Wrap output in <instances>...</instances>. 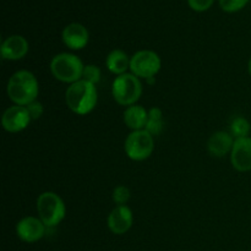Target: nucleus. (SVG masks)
<instances>
[{
	"label": "nucleus",
	"mask_w": 251,
	"mask_h": 251,
	"mask_svg": "<svg viewBox=\"0 0 251 251\" xmlns=\"http://www.w3.org/2000/svg\"><path fill=\"white\" fill-rule=\"evenodd\" d=\"M39 92L38 81L28 70L16 71L7 81L6 93L16 105H28L37 100Z\"/></svg>",
	"instance_id": "nucleus-1"
},
{
	"label": "nucleus",
	"mask_w": 251,
	"mask_h": 251,
	"mask_svg": "<svg viewBox=\"0 0 251 251\" xmlns=\"http://www.w3.org/2000/svg\"><path fill=\"white\" fill-rule=\"evenodd\" d=\"M98 93L96 85L80 80L71 83L65 92L66 105L71 112L78 115H86L97 105Z\"/></svg>",
	"instance_id": "nucleus-2"
},
{
	"label": "nucleus",
	"mask_w": 251,
	"mask_h": 251,
	"mask_svg": "<svg viewBox=\"0 0 251 251\" xmlns=\"http://www.w3.org/2000/svg\"><path fill=\"white\" fill-rule=\"evenodd\" d=\"M83 63L78 56L70 53L56 54L50 61V71L56 80L65 83H74L82 80Z\"/></svg>",
	"instance_id": "nucleus-3"
},
{
	"label": "nucleus",
	"mask_w": 251,
	"mask_h": 251,
	"mask_svg": "<svg viewBox=\"0 0 251 251\" xmlns=\"http://www.w3.org/2000/svg\"><path fill=\"white\" fill-rule=\"evenodd\" d=\"M37 212L38 218L46 227H55L64 220L66 213L65 203L58 194L53 191L42 193L37 199Z\"/></svg>",
	"instance_id": "nucleus-4"
},
{
	"label": "nucleus",
	"mask_w": 251,
	"mask_h": 251,
	"mask_svg": "<svg viewBox=\"0 0 251 251\" xmlns=\"http://www.w3.org/2000/svg\"><path fill=\"white\" fill-rule=\"evenodd\" d=\"M141 95V81L134 74H123L113 81L112 96L118 104L126 105V107L136 104Z\"/></svg>",
	"instance_id": "nucleus-5"
},
{
	"label": "nucleus",
	"mask_w": 251,
	"mask_h": 251,
	"mask_svg": "<svg viewBox=\"0 0 251 251\" xmlns=\"http://www.w3.org/2000/svg\"><path fill=\"white\" fill-rule=\"evenodd\" d=\"M153 149V136L145 129L132 131L125 140V153L132 161H145L151 156Z\"/></svg>",
	"instance_id": "nucleus-6"
},
{
	"label": "nucleus",
	"mask_w": 251,
	"mask_h": 251,
	"mask_svg": "<svg viewBox=\"0 0 251 251\" xmlns=\"http://www.w3.org/2000/svg\"><path fill=\"white\" fill-rule=\"evenodd\" d=\"M161 58L153 50H139L130 58V70L139 78L147 80L154 77L161 70Z\"/></svg>",
	"instance_id": "nucleus-7"
},
{
	"label": "nucleus",
	"mask_w": 251,
	"mask_h": 251,
	"mask_svg": "<svg viewBox=\"0 0 251 251\" xmlns=\"http://www.w3.org/2000/svg\"><path fill=\"white\" fill-rule=\"evenodd\" d=\"M32 122L29 113L24 105H11L4 112L1 118L2 127L7 132H20Z\"/></svg>",
	"instance_id": "nucleus-8"
},
{
	"label": "nucleus",
	"mask_w": 251,
	"mask_h": 251,
	"mask_svg": "<svg viewBox=\"0 0 251 251\" xmlns=\"http://www.w3.org/2000/svg\"><path fill=\"white\" fill-rule=\"evenodd\" d=\"M46 225L37 217H25L16 225V234L22 242L36 243L46 234Z\"/></svg>",
	"instance_id": "nucleus-9"
},
{
	"label": "nucleus",
	"mask_w": 251,
	"mask_h": 251,
	"mask_svg": "<svg viewBox=\"0 0 251 251\" xmlns=\"http://www.w3.org/2000/svg\"><path fill=\"white\" fill-rule=\"evenodd\" d=\"M230 162L238 172L251 171V137H240L234 140Z\"/></svg>",
	"instance_id": "nucleus-10"
},
{
	"label": "nucleus",
	"mask_w": 251,
	"mask_h": 251,
	"mask_svg": "<svg viewBox=\"0 0 251 251\" xmlns=\"http://www.w3.org/2000/svg\"><path fill=\"white\" fill-rule=\"evenodd\" d=\"M134 222L132 211L126 205L117 206L108 216V228L114 234L122 235L125 234L131 228Z\"/></svg>",
	"instance_id": "nucleus-11"
},
{
	"label": "nucleus",
	"mask_w": 251,
	"mask_h": 251,
	"mask_svg": "<svg viewBox=\"0 0 251 251\" xmlns=\"http://www.w3.org/2000/svg\"><path fill=\"white\" fill-rule=\"evenodd\" d=\"M61 37H63L64 44L73 50L83 49L90 41V33H88L87 28L77 22L68 25L63 29Z\"/></svg>",
	"instance_id": "nucleus-12"
},
{
	"label": "nucleus",
	"mask_w": 251,
	"mask_h": 251,
	"mask_svg": "<svg viewBox=\"0 0 251 251\" xmlns=\"http://www.w3.org/2000/svg\"><path fill=\"white\" fill-rule=\"evenodd\" d=\"M0 53L5 60H20L28 53V42L19 34L10 36L1 43Z\"/></svg>",
	"instance_id": "nucleus-13"
},
{
	"label": "nucleus",
	"mask_w": 251,
	"mask_h": 251,
	"mask_svg": "<svg viewBox=\"0 0 251 251\" xmlns=\"http://www.w3.org/2000/svg\"><path fill=\"white\" fill-rule=\"evenodd\" d=\"M234 137L226 131H217L211 135L207 141V150L212 156L223 157L232 152L234 145Z\"/></svg>",
	"instance_id": "nucleus-14"
},
{
	"label": "nucleus",
	"mask_w": 251,
	"mask_h": 251,
	"mask_svg": "<svg viewBox=\"0 0 251 251\" xmlns=\"http://www.w3.org/2000/svg\"><path fill=\"white\" fill-rule=\"evenodd\" d=\"M124 123L132 131L136 130H144L146 127L147 119H149V112L142 105L134 104L127 107L124 110Z\"/></svg>",
	"instance_id": "nucleus-15"
},
{
	"label": "nucleus",
	"mask_w": 251,
	"mask_h": 251,
	"mask_svg": "<svg viewBox=\"0 0 251 251\" xmlns=\"http://www.w3.org/2000/svg\"><path fill=\"white\" fill-rule=\"evenodd\" d=\"M105 65L110 73L120 76L123 74H126L127 69H130V58L125 51L120 50V49H114L107 55Z\"/></svg>",
	"instance_id": "nucleus-16"
},
{
	"label": "nucleus",
	"mask_w": 251,
	"mask_h": 251,
	"mask_svg": "<svg viewBox=\"0 0 251 251\" xmlns=\"http://www.w3.org/2000/svg\"><path fill=\"white\" fill-rule=\"evenodd\" d=\"M163 112L161 108L153 107L149 110V119H147V124L145 130L149 131L152 136H157L163 130Z\"/></svg>",
	"instance_id": "nucleus-17"
},
{
	"label": "nucleus",
	"mask_w": 251,
	"mask_h": 251,
	"mask_svg": "<svg viewBox=\"0 0 251 251\" xmlns=\"http://www.w3.org/2000/svg\"><path fill=\"white\" fill-rule=\"evenodd\" d=\"M251 125L245 118L237 117L233 119L232 124H230V134L235 139H240V137H248L250 134Z\"/></svg>",
	"instance_id": "nucleus-18"
},
{
	"label": "nucleus",
	"mask_w": 251,
	"mask_h": 251,
	"mask_svg": "<svg viewBox=\"0 0 251 251\" xmlns=\"http://www.w3.org/2000/svg\"><path fill=\"white\" fill-rule=\"evenodd\" d=\"M82 80L87 81V82L96 85L100 81V70L98 66L93 65V64H88L85 65L82 73Z\"/></svg>",
	"instance_id": "nucleus-19"
},
{
	"label": "nucleus",
	"mask_w": 251,
	"mask_h": 251,
	"mask_svg": "<svg viewBox=\"0 0 251 251\" xmlns=\"http://www.w3.org/2000/svg\"><path fill=\"white\" fill-rule=\"evenodd\" d=\"M218 1L223 11L237 12L242 10L249 2V0H218Z\"/></svg>",
	"instance_id": "nucleus-20"
},
{
	"label": "nucleus",
	"mask_w": 251,
	"mask_h": 251,
	"mask_svg": "<svg viewBox=\"0 0 251 251\" xmlns=\"http://www.w3.org/2000/svg\"><path fill=\"white\" fill-rule=\"evenodd\" d=\"M113 201L117 206H123L130 200V190L124 185H119L113 190Z\"/></svg>",
	"instance_id": "nucleus-21"
},
{
	"label": "nucleus",
	"mask_w": 251,
	"mask_h": 251,
	"mask_svg": "<svg viewBox=\"0 0 251 251\" xmlns=\"http://www.w3.org/2000/svg\"><path fill=\"white\" fill-rule=\"evenodd\" d=\"M189 6L194 10V11L202 12L210 9L213 4V0H188Z\"/></svg>",
	"instance_id": "nucleus-22"
},
{
	"label": "nucleus",
	"mask_w": 251,
	"mask_h": 251,
	"mask_svg": "<svg viewBox=\"0 0 251 251\" xmlns=\"http://www.w3.org/2000/svg\"><path fill=\"white\" fill-rule=\"evenodd\" d=\"M27 110L29 113V117L32 120H37L43 115V105L38 100H34V102L29 103L28 105H26Z\"/></svg>",
	"instance_id": "nucleus-23"
},
{
	"label": "nucleus",
	"mask_w": 251,
	"mask_h": 251,
	"mask_svg": "<svg viewBox=\"0 0 251 251\" xmlns=\"http://www.w3.org/2000/svg\"><path fill=\"white\" fill-rule=\"evenodd\" d=\"M248 68H249V74H250V76H251V58H250V60H249V65H248Z\"/></svg>",
	"instance_id": "nucleus-24"
}]
</instances>
